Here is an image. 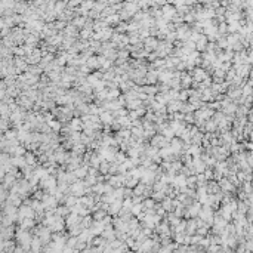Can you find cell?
<instances>
[{
    "instance_id": "cell-1",
    "label": "cell",
    "mask_w": 253,
    "mask_h": 253,
    "mask_svg": "<svg viewBox=\"0 0 253 253\" xmlns=\"http://www.w3.org/2000/svg\"><path fill=\"white\" fill-rule=\"evenodd\" d=\"M204 77H206V73H204V71H201V70H197V71H195V76H194L195 80H203Z\"/></svg>"
},
{
    "instance_id": "cell-2",
    "label": "cell",
    "mask_w": 253,
    "mask_h": 253,
    "mask_svg": "<svg viewBox=\"0 0 253 253\" xmlns=\"http://www.w3.org/2000/svg\"><path fill=\"white\" fill-rule=\"evenodd\" d=\"M120 209V203H114V204H111V207H110V212L111 213H116L117 210Z\"/></svg>"
},
{
    "instance_id": "cell-3",
    "label": "cell",
    "mask_w": 253,
    "mask_h": 253,
    "mask_svg": "<svg viewBox=\"0 0 253 253\" xmlns=\"http://www.w3.org/2000/svg\"><path fill=\"white\" fill-rule=\"evenodd\" d=\"M172 204H173V203H172L170 200H166V201L163 203V206H164V209H166V210H172V209H173V206H172Z\"/></svg>"
},
{
    "instance_id": "cell-4",
    "label": "cell",
    "mask_w": 253,
    "mask_h": 253,
    "mask_svg": "<svg viewBox=\"0 0 253 253\" xmlns=\"http://www.w3.org/2000/svg\"><path fill=\"white\" fill-rule=\"evenodd\" d=\"M102 120H104V122H111L112 117L110 116V114H104V116H102Z\"/></svg>"
},
{
    "instance_id": "cell-5",
    "label": "cell",
    "mask_w": 253,
    "mask_h": 253,
    "mask_svg": "<svg viewBox=\"0 0 253 253\" xmlns=\"http://www.w3.org/2000/svg\"><path fill=\"white\" fill-rule=\"evenodd\" d=\"M244 93H246V95H249V93H250V87H249V86H246V89H244Z\"/></svg>"
}]
</instances>
